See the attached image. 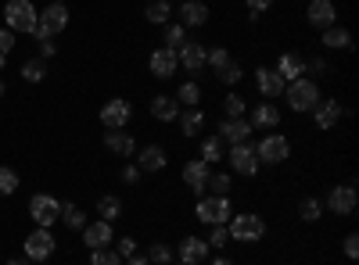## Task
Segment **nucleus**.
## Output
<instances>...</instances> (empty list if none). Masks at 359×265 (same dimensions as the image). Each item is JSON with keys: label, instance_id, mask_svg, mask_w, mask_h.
<instances>
[{"label": "nucleus", "instance_id": "41", "mask_svg": "<svg viewBox=\"0 0 359 265\" xmlns=\"http://www.w3.org/2000/svg\"><path fill=\"white\" fill-rule=\"evenodd\" d=\"M226 62H230V50H226V47H208V54H205V69L219 72Z\"/></svg>", "mask_w": 359, "mask_h": 265}, {"label": "nucleus", "instance_id": "57", "mask_svg": "<svg viewBox=\"0 0 359 265\" xmlns=\"http://www.w3.org/2000/svg\"><path fill=\"white\" fill-rule=\"evenodd\" d=\"M40 265H47V262H40Z\"/></svg>", "mask_w": 359, "mask_h": 265}, {"label": "nucleus", "instance_id": "13", "mask_svg": "<svg viewBox=\"0 0 359 265\" xmlns=\"http://www.w3.org/2000/svg\"><path fill=\"white\" fill-rule=\"evenodd\" d=\"M79 233H83V244H86L90 251H97V248H111V244H115V229H111V222H104V219L86 222Z\"/></svg>", "mask_w": 359, "mask_h": 265}, {"label": "nucleus", "instance_id": "2", "mask_svg": "<svg viewBox=\"0 0 359 265\" xmlns=\"http://www.w3.org/2000/svg\"><path fill=\"white\" fill-rule=\"evenodd\" d=\"M194 215H198V222H205V226H226L230 222V215H233V204H230V194H208V197H201L198 201V208H194Z\"/></svg>", "mask_w": 359, "mask_h": 265}, {"label": "nucleus", "instance_id": "34", "mask_svg": "<svg viewBox=\"0 0 359 265\" xmlns=\"http://www.w3.org/2000/svg\"><path fill=\"white\" fill-rule=\"evenodd\" d=\"M22 79L25 83H43L47 79V62L43 57H29V62H22Z\"/></svg>", "mask_w": 359, "mask_h": 265}, {"label": "nucleus", "instance_id": "8", "mask_svg": "<svg viewBox=\"0 0 359 265\" xmlns=\"http://www.w3.org/2000/svg\"><path fill=\"white\" fill-rule=\"evenodd\" d=\"M323 208H331L334 215H355V208H359L355 180H348V183H338V187H331V194H327V201H323Z\"/></svg>", "mask_w": 359, "mask_h": 265}, {"label": "nucleus", "instance_id": "52", "mask_svg": "<svg viewBox=\"0 0 359 265\" xmlns=\"http://www.w3.org/2000/svg\"><path fill=\"white\" fill-rule=\"evenodd\" d=\"M208 265H233V262H230V258H212Z\"/></svg>", "mask_w": 359, "mask_h": 265}, {"label": "nucleus", "instance_id": "36", "mask_svg": "<svg viewBox=\"0 0 359 265\" xmlns=\"http://www.w3.org/2000/svg\"><path fill=\"white\" fill-rule=\"evenodd\" d=\"M57 222H65L69 229H76V233H79V229L86 226V215H83V208H79V204L65 201V204H62V219H57Z\"/></svg>", "mask_w": 359, "mask_h": 265}, {"label": "nucleus", "instance_id": "27", "mask_svg": "<svg viewBox=\"0 0 359 265\" xmlns=\"http://www.w3.org/2000/svg\"><path fill=\"white\" fill-rule=\"evenodd\" d=\"M320 40H323V47H327V50H341V54H345V50H352V33H348L345 25H331V29H323V36H320Z\"/></svg>", "mask_w": 359, "mask_h": 265}, {"label": "nucleus", "instance_id": "14", "mask_svg": "<svg viewBox=\"0 0 359 265\" xmlns=\"http://www.w3.org/2000/svg\"><path fill=\"white\" fill-rule=\"evenodd\" d=\"M147 69H151L155 79H172L180 72V62H176V50L169 47H155L151 57H147Z\"/></svg>", "mask_w": 359, "mask_h": 265}, {"label": "nucleus", "instance_id": "19", "mask_svg": "<svg viewBox=\"0 0 359 265\" xmlns=\"http://www.w3.org/2000/svg\"><path fill=\"white\" fill-rule=\"evenodd\" d=\"M176 255H180L184 265H201V262H208L212 248H208V241H201V237H184L180 248H176Z\"/></svg>", "mask_w": 359, "mask_h": 265}, {"label": "nucleus", "instance_id": "32", "mask_svg": "<svg viewBox=\"0 0 359 265\" xmlns=\"http://www.w3.org/2000/svg\"><path fill=\"white\" fill-rule=\"evenodd\" d=\"M144 18L151 22V25H165L172 18V4H169V0H151L147 11H144Z\"/></svg>", "mask_w": 359, "mask_h": 265}, {"label": "nucleus", "instance_id": "18", "mask_svg": "<svg viewBox=\"0 0 359 265\" xmlns=\"http://www.w3.org/2000/svg\"><path fill=\"white\" fill-rule=\"evenodd\" d=\"M165 165H169V151L162 143H147V147L137 151V169L140 172H162Z\"/></svg>", "mask_w": 359, "mask_h": 265}, {"label": "nucleus", "instance_id": "6", "mask_svg": "<svg viewBox=\"0 0 359 265\" xmlns=\"http://www.w3.org/2000/svg\"><path fill=\"white\" fill-rule=\"evenodd\" d=\"M36 18H40V11L33 8V0H8L4 4V22L11 33H33Z\"/></svg>", "mask_w": 359, "mask_h": 265}, {"label": "nucleus", "instance_id": "38", "mask_svg": "<svg viewBox=\"0 0 359 265\" xmlns=\"http://www.w3.org/2000/svg\"><path fill=\"white\" fill-rule=\"evenodd\" d=\"M18 172L11 169V165H0V197H11L15 190H18Z\"/></svg>", "mask_w": 359, "mask_h": 265}, {"label": "nucleus", "instance_id": "26", "mask_svg": "<svg viewBox=\"0 0 359 265\" xmlns=\"http://www.w3.org/2000/svg\"><path fill=\"white\" fill-rule=\"evenodd\" d=\"M176 122H180V133L184 136H198L205 129V111L201 108H184L176 115Z\"/></svg>", "mask_w": 359, "mask_h": 265}, {"label": "nucleus", "instance_id": "37", "mask_svg": "<svg viewBox=\"0 0 359 265\" xmlns=\"http://www.w3.org/2000/svg\"><path fill=\"white\" fill-rule=\"evenodd\" d=\"M320 215H323V201L320 197H302V201H298V219L320 222Z\"/></svg>", "mask_w": 359, "mask_h": 265}, {"label": "nucleus", "instance_id": "23", "mask_svg": "<svg viewBox=\"0 0 359 265\" xmlns=\"http://www.w3.org/2000/svg\"><path fill=\"white\" fill-rule=\"evenodd\" d=\"M309 115H313L316 129H334V126H338V119L345 115V108H341L338 101H320V104H316Z\"/></svg>", "mask_w": 359, "mask_h": 265}, {"label": "nucleus", "instance_id": "25", "mask_svg": "<svg viewBox=\"0 0 359 265\" xmlns=\"http://www.w3.org/2000/svg\"><path fill=\"white\" fill-rule=\"evenodd\" d=\"M208 22V4H201V0H184L180 4V25L184 29H201Z\"/></svg>", "mask_w": 359, "mask_h": 265}, {"label": "nucleus", "instance_id": "12", "mask_svg": "<svg viewBox=\"0 0 359 265\" xmlns=\"http://www.w3.org/2000/svg\"><path fill=\"white\" fill-rule=\"evenodd\" d=\"M306 22L313 29H331L338 25V8H334V0H309V8H306Z\"/></svg>", "mask_w": 359, "mask_h": 265}, {"label": "nucleus", "instance_id": "3", "mask_svg": "<svg viewBox=\"0 0 359 265\" xmlns=\"http://www.w3.org/2000/svg\"><path fill=\"white\" fill-rule=\"evenodd\" d=\"M226 233L230 241H241V244H255L266 237V219L255 215V212H245V215H230L226 222Z\"/></svg>", "mask_w": 359, "mask_h": 265}, {"label": "nucleus", "instance_id": "24", "mask_svg": "<svg viewBox=\"0 0 359 265\" xmlns=\"http://www.w3.org/2000/svg\"><path fill=\"white\" fill-rule=\"evenodd\" d=\"M104 147H108L111 155H118V158L137 155V140H133V133H126V129H108V133H104Z\"/></svg>", "mask_w": 359, "mask_h": 265}, {"label": "nucleus", "instance_id": "20", "mask_svg": "<svg viewBox=\"0 0 359 265\" xmlns=\"http://www.w3.org/2000/svg\"><path fill=\"white\" fill-rule=\"evenodd\" d=\"M208 176H212V165H205L201 158H191L187 165H184V183L198 194V197H205V187H208Z\"/></svg>", "mask_w": 359, "mask_h": 265}, {"label": "nucleus", "instance_id": "55", "mask_svg": "<svg viewBox=\"0 0 359 265\" xmlns=\"http://www.w3.org/2000/svg\"><path fill=\"white\" fill-rule=\"evenodd\" d=\"M0 97H4V79H0Z\"/></svg>", "mask_w": 359, "mask_h": 265}, {"label": "nucleus", "instance_id": "31", "mask_svg": "<svg viewBox=\"0 0 359 265\" xmlns=\"http://www.w3.org/2000/svg\"><path fill=\"white\" fill-rule=\"evenodd\" d=\"M176 104H180V108H198V104H201V86H198L194 79L180 83V90H176Z\"/></svg>", "mask_w": 359, "mask_h": 265}, {"label": "nucleus", "instance_id": "5", "mask_svg": "<svg viewBox=\"0 0 359 265\" xmlns=\"http://www.w3.org/2000/svg\"><path fill=\"white\" fill-rule=\"evenodd\" d=\"M255 158H259V165H284L291 158V140L284 133H266L255 143Z\"/></svg>", "mask_w": 359, "mask_h": 265}, {"label": "nucleus", "instance_id": "16", "mask_svg": "<svg viewBox=\"0 0 359 265\" xmlns=\"http://www.w3.org/2000/svg\"><path fill=\"white\" fill-rule=\"evenodd\" d=\"M273 72H277V76L284 79V86H287V83H294V79H302V76H306V57L298 54V50H284V54L277 57Z\"/></svg>", "mask_w": 359, "mask_h": 265}, {"label": "nucleus", "instance_id": "29", "mask_svg": "<svg viewBox=\"0 0 359 265\" xmlns=\"http://www.w3.org/2000/svg\"><path fill=\"white\" fill-rule=\"evenodd\" d=\"M191 36H187V29L180 25V22H165L162 25V47H169V50H180Z\"/></svg>", "mask_w": 359, "mask_h": 265}, {"label": "nucleus", "instance_id": "42", "mask_svg": "<svg viewBox=\"0 0 359 265\" xmlns=\"http://www.w3.org/2000/svg\"><path fill=\"white\" fill-rule=\"evenodd\" d=\"M230 187H233V180H230V172H212L208 176V187L205 190H212V194H230Z\"/></svg>", "mask_w": 359, "mask_h": 265}, {"label": "nucleus", "instance_id": "30", "mask_svg": "<svg viewBox=\"0 0 359 265\" xmlns=\"http://www.w3.org/2000/svg\"><path fill=\"white\" fill-rule=\"evenodd\" d=\"M223 147H226V143L219 140V133H216V136H205V140H201V162H205V165L223 162V155H226Z\"/></svg>", "mask_w": 359, "mask_h": 265}, {"label": "nucleus", "instance_id": "17", "mask_svg": "<svg viewBox=\"0 0 359 265\" xmlns=\"http://www.w3.org/2000/svg\"><path fill=\"white\" fill-rule=\"evenodd\" d=\"M255 86H259L262 101H277L284 94V79L273 72V65H259L255 69Z\"/></svg>", "mask_w": 359, "mask_h": 265}, {"label": "nucleus", "instance_id": "53", "mask_svg": "<svg viewBox=\"0 0 359 265\" xmlns=\"http://www.w3.org/2000/svg\"><path fill=\"white\" fill-rule=\"evenodd\" d=\"M8 265H29V258H11Z\"/></svg>", "mask_w": 359, "mask_h": 265}, {"label": "nucleus", "instance_id": "40", "mask_svg": "<svg viewBox=\"0 0 359 265\" xmlns=\"http://www.w3.org/2000/svg\"><path fill=\"white\" fill-rule=\"evenodd\" d=\"M147 262H151V265H172V248L169 244H151V248H147Z\"/></svg>", "mask_w": 359, "mask_h": 265}, {"label": "nucleus", "instance_id": "47", "mask_svg": "<svg viewBox=\"0 0 359 265\" xmlns=\"http://www.w3.org/2000/svg\"><path fill=\"white\" fill-rule=\"evenodd\" d=\"M245 4H248V15H262V11L273 8L277 0H245Z\"/></svg>", "mask_w": 359, "mask_h": 265}, {"label": "nucleus", "instance_id": "50", "mask_svg": "<svg viewBox=\"0 0 359 265\" xmlns=\"http://www.w3.org/2000/svg\"><path fill=\"white\" fill-rule=\"evenodd\" d=\"M54 50H57L54 40H43V43H40V57H43V62H47V57H54Z\"/></svg>", "mask_w": 359, "mask_h": 265}, {"label": "nucleus", "instance_id": "4", "mask_svg": "<svg viewBox=\"0 0 359 265\" xmlns=\"http://www.w3.org/2000/svg\"><path fill=\"white\" fill-rule=\"evenodd\" d=\"M69 25V8L62 4V0H54V4H47L36 18V29H33V36L43 43V40H54L62 29Z\"/></svg>", "mask_w": 359, "mask_h": 265}, {"label": "nucleus", "instance_id": "33", "mask_svg": "<svg viewBox=\"0 0 359 265\" xmlns=\"http://www.w3.org/2000/svg\"><path fill=\"white\" fill-rule=\"evenodd\" d=\"M245 111H248V101L237 94V90H230V94L223 97V119H241Z\"/></svg>", "mask_w": 359, "mask_h": 265}, {"label": "nucleus", "instance_id": "1", "mask_svg": "<svg viewBox=\"0 0 359 265\" xmlns=\"http://www.w3.org/2000/svg\"><path fill=\"white\" fill-rule=\"evenodd\" d=\"M280 97H284V101H287V108H291V111H298V115L313 111V108L323 101V94H320V83H316V79H309V76H302V79L287 83Z\"/></svg>", "mask_w": 359, "mask_h": 265}, {"label": "nucleus", "instance_id": "9", "mask_svg": "<svg viewBox=\"0 0 359 265\" xmlns=\"http://www.w3.org/2000/svg\"><path fill=\"white\" fill-rule=\"evenodd\" d=\"M226 162H230V169H233L237 176H248V180H252V176H259V169H262L252 143H233L230 151H226Z\"/></svg>", "mask_w": 359, "mask_h": 265}, {"label": "nucleus", "instance_id": "22", "mask_svg": "<svg viewBox=\"0 0 359 265\" xmlns=\"http://www.w3.org/2000/svg\"><path fill=\"white\" fill-rule=\"evenodd\" d=\"M252 129H266V133H273L277 126H280V108L277 104H269V101H262V104H255L252 108Z\"/></svg>", "mask_w": 359, "mask_h": 265}, {"label": "nucleus", "instance_id": "35", "mask_svg": "<svg viewBox=\"0 0 359 265\" xmlns=\"http://www.w3.org/2000/svg\"><path fill=\"white\" fill-rule=\"evenodd\" d=\"M97 215H101L104 222H115L118 215H123V201H118L115 194H104V197L97 201Z\"/></svg>", "mask_w": 359, "mask_h": 265}, {"label": "nucleus", "instance_id": "49", "mask_svg": "<svg viewBox=\"0 0 359 265\" xmlns=\"http://www.w3.org/2000/svg\"><path fill=\"white\" fill-rule=\"evenodd\" d=\"M140 176H144V172H140L137 165H126V169H123V183H126V187H133V183L140 180Z\"/></svg>", "mask_w": 359, "mask_h": 265}, {"label": "nucleus", "instance_id": "10", "mask_svg": "<svg viewBox=\"0 0 359 265\" xmlns=\"http://www.w3.org/2000/svg\"><path fill=\"white\" fill-rule=\"evenodd\" d=\"M54 248H57L54 233L43 229V226H36V229L25 237V258H29V262H47V258L54 255Z\"/></svg>", "mask_w": 359, "mask_h": 265}, {"label": "nucleus", "instance_id": "7", "mask_svg": "<svg viewBox=\"0 0 359 265\" xmlns=\"http://www.w3.org/2000/svg\"><path fill=\"white\" fill-rule=\"evenodd\" d=\"M29 219H33L36 226H43V229H50L57 219H62V201L50 197V194L29 197Z\"/></svg>", "mask_w": 359, "mask_h": 265}, {"label": "nucleus", "instance_id": "43", "mask_svg": "<svg viewBox=\"0 0 359 265\" xmlns=\"http://www.w3.org/2000/svg\"><path fill=\"white\" fill-rule=\"evenodd\" d=\"M90 265H123V258L111 248H97V251H90Z\"/></svg>", "mask_w": 359, "mask_h": 265}, {"label": "nucleus", "instance_id": "28", "mask_svg": "<svg viewBox=\"0 0 359 265\" xmlns=\"http://www.w3.org/2000/svg\"><path fill=\"white\" fill-rule=\"evenodd\" d=\"M180 111H184V108L176 104V97H165V94L151 97V119H158V122H176Z\"/></svg>", "mask_w": 359, "mask_h": 265}, {"label": "nucleus", "instance_id": "15", "mask_svg": "<svg viewBox=\"0 0 359 265\" xmlns=\"http://www.w3.org/2000/svg\"><path fill=\"white\" fill-rule=\"evenodd\" d=\"M205 54H208V47H205V43H198V40H187L184 47L176 50V62H180V69H184V72L198 76V72L205 69Z\"/></svg>", "mask_w": 359, "mask_h": 265}, {"label": "nucleus", "instance_id": "11", "mask_svg": "<svg viewBox=\"0 0 359 265\" xmlns=\"http://www.w3.org/2000/svg\"><path fill=\"white\" fill-rule=\"evenodd\" d=\"M130 119H133V104H130L126 97H111V101L101 108V122H104V129H126Z\"/></svg>", "mask_w": 359, "mask_h": 265}, {"label": "nucleus", "instance_id": "48", "mask_svg": "<svg viewBox=\"0 0 359 265\" xmlns=\"http://www.w3.org/2000/svg\"><path fill=\"white\" fill-rule=\"evenodd\" d=\"M15 50V33L11 29H0V54H11Z\"/></svg>", "mask_w": 359, "mask_h": 265}, {"label": "nucleus", "instance_id": "39", "mask_svg": "<svg viewBox=\"0 0 359 265\" xmlns=\"http://www.w3.org/2000/svg\"><path fill=\"white\" fill-rule=\"evenodd\" d=\"M216 79L223 83V86H237V83H241L245 79V69L241 65H237V62H226L219 72H216Z\"/></svg>", "mask_w": 359, "mask_h": 265}, {"label": "nucleus", "instance_id": "46", "mask_svg": "<svg viewBox=\"0 0 359 265\" xmlns=\"http://www.w3.org/2000/svg\"><path fill=\"white\" fill-rule=\"evenodd\" d=\"M341 251H345V258H359V237H355V233H348V237H345V244H341Z\"/></svg>", "mask_w": 359, "mask_h": 265}, {"label": "nucleus", "instance_id": "54", "mask_svg": "<svg viewBox=\"0 0 359 265\" xmlns=\"http://www.w3.org/2000/svg\"><path fill=\"white\" fill-rule=\"evenodd\" d=\"M8 69V54H0V72H4Z\"/></svg>", "mask_w": 359, "mask_h": 265}, {"label": "nucleus", "instance_id": "45", "mask_svg": "<svg viewBox=\"0 0 359 265\" xmlns=\"http://www.w3.org/2000/svg\"><path fill=\"white\" fill-rule=\"evenodd\" d=\"M111 251H115L118 258H123V262H126V258H133V255H137V241H133V237H118Z\"/></svg>", "mask_w": 359, "mask_h": 265}, {"label": "nucleus", "instance_id": "51", "mask_svg": "<svg viewBox=\"0 0 359 265\" xmlns=\"http://www.w3.org/2000/svg\"><path fill=\"white\" fill-rule=\"evenodd\" d=\"M123 265H151V262H147V255H133V258H126Z\"/></svg>", "mask_w": 359, "mask_h": 265}, {"label": "nucleus", "instance_id": "56", "mask_svg": "<svg viewBox=\"0 0 359 265\" xmlns=\"http://www.w3.org/2000/svg\"><path fill=\"white\" fill-rule=\"evenodd\" d=\"M176 265H184V262H176Z\"/></svg>", "mask_w": 359, "mask_h": 265}, {"label": "nucleus", "instance_id": "21", "mask_svg": "<svg viewBox=\"0 0 359 265\" xmlns=\"http://www.w3.org/2000/svg\"><path fill=\"white\" fill-rule=\"evenodd\" d=\"M248 136H252V122L245 119H223L219 122V140L226 143V147H233V143H248Z\"/></svg>", "mask_w": 359, "mask_h": 265}, {"label": "nucleus", "instance_id": "44", "mask_svg": "<svg viewBox=\"0 0 359 265\" xmlns=\"http://www.w3.org/2000/svg\"><path fill=\"white\" fill-rule=\"evenodd\" d=\"M208 248H226V241H230V233H226V226H208Z\"/></svg>", "mask_w": 359, "mask_h": 265}]
</instances>
